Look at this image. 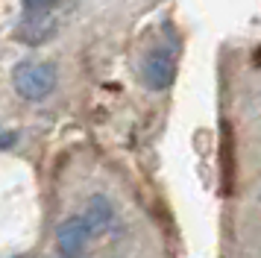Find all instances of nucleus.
<instances>
[{
    "mask_svg": "<svg viewBox=\"0 0 261 258\" xmlns=\"http://www.w3.org/2000/svg\"><path fill=\"white\" fill-rule=\"evenodd\" d=\"M27 12H50V6H56L59 0H21Z\"/></svg>",
    "mask_w": 261,
    "mask_h": 258,
    "instance_id": "nucleus-6",
    "label": "nucleus"
},
{
    "mask_svg": "<svg viewBox=\"0 0 261 258\" xmlns=\"http://www.w3.org/2000/svg\"><path fill=\"white\" fill-rule=\"evenodd\" d=\"M12 144H15V135L12 132H3V150H9Z\"/></svg>",
    "mask_w": 261,
    "mask_h": 258,
    "instance_id": "nucleus-7",
    "label": "nucleus"
},
{
    "mask_svg": "<svg viewBox=\"0 0 261 258\" xmlns=\"http://www.w3.org/2000/svg\"><path fill=\"white\" fill-rule=\"evenodd\" d=\"M85 223L91 226V232H100V229H106L109 220H112V205H109L106 197H91L88 199V205H85Z\"/></svg>",
    "mask_w": 261,
    "mask_h": 258,
    "instance_id": "nucleus-5",
    "label": "nucleus"
},
{
    "mask_svg": "<svg viewBox=\"0 0 261 258\" xmlns=\"http://www.w3.org/2000/svg\"><path fill=\"white\" fill-rule=\"evenodd\" d=\"M12 85L24 100H44L56 88V68L50 62H21L12 70Z\"/></svg>",
    "mask_w": 261,
    "mask_h": 258,
    "instance_id": "nucleus-1",
    "label": "nucleus"
},
{
    "mask_svg": "<svg viewBox=\"0 0 261 258\" xmlns=\"http://www.w3.org/2000/svg\"><path fill=\"white\" fill-rule=\"evenodd\" d=\"M88 238H91V226L85 223V217H71L59 226L56 232V244L68 258H76L88 246Z\"/></svg>",
    "mask_w": 261,
    "mask_h": 258,
    "instance_id": "nucleus-3",
    "label": "nucleus"
},
{
    "mask_svg": "<svg viewBox=\"0 0 261 258\" xmlns=\"http://www.w3.org/2000/svg\"><path fill=\"white\" fill-rule=\"evenodd\" d=\"M56 33V18L50 12H27L18 23V35L27 44H44Z\"/></svg>",
    "mask_w": 261,
    "mask_h": 258,
    "instance_id": "nucleus-4",
    "label": "nucleus"
},
{
    "mask_svg": "<svg viewBox=\"0 0 261 258\" xmlns=\"http://www.w3.org/2000/svg\"><path fill=\"white\" fill-rule=\"evenodd\" d=\"M141 76L147 82V88H153V91H165L170 88V82L176 76V56H173V50L170 47H155L147 53L141 65Z\"/></svg>",
    "mask_w": 261,
    "mask_h": 258,
    "instance_id": "nucleus-2",
    "label": "nucleus"
}]
</instances>
